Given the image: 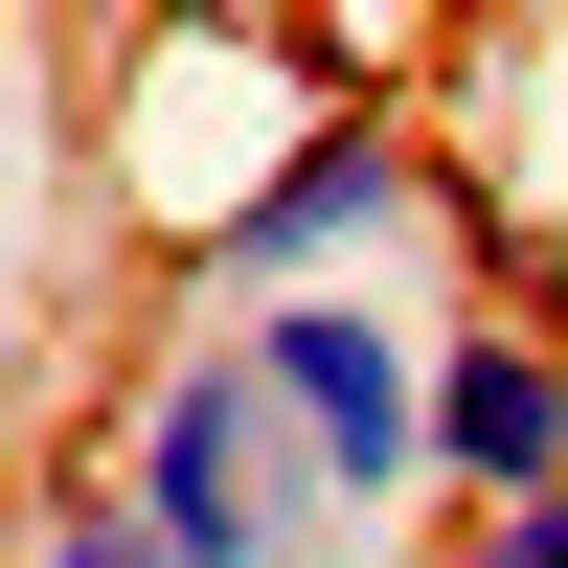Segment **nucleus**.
Returning <instances> with one entry per match:
<instances>
[{
    "label": "nucleus",
    "instance_id": "nucleus-2",
    "mask_svg": "<svg viewBox=\"0 0 568 568\" xmlns=\"http://www.w3.org/2000/svg\"><path fill=\"white\" fill-rule=\"evenodd\" d=\"M23 568H160V524H136L91 455H45V478H23Z\"/></svg>",
    "mask_w": 568,
    "mask_h": 568
},
{
    "label": "nucleus",
    "instance_id": "nucleus-3",
    "mask_svg": "<svg viewBox=\"0 0 568 568\" xmlns=\"http://www.w3.org/2000/svg\"><path fill=\"white\" fill-rule=\"evenodd\" d=\"M433 568H568V500H546V524H455Z\"/></svg>",
    "mask_w": 568,
    "mask_h": 568
},
{
    "label": "nucleus",
    "instance_id": "nucleus-1",
    "mask_svg": "<svg viewBox=\"0 0 568 568\" xmlns=\"http://www.w3.org/2000/svg\"><path fill=\"white\" fill-rule=\"evenodd\" d=\"M91 478L160 524V568H364L318 433L251 364V318H160V342L114 364V409H91Z\"/></svg>",
    "mask_w": 568,
    "mask_h": 568
}]
</instances>
